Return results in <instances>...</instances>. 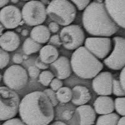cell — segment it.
<instances>
[{
    "instance_id": "7",
    "label": "cell",
    "mask_w": 125,
    "mask_h": 125,
    "mask_svg": "<svg viewBox=\"0 0 125 125\" xmlns=\"http://www.w3.org/2000/svg\"><path fill=\"white\" fill-rule=\"evenodd\" d=\"M60 37L64 48L74 50L80 48L84 43L85 34L80 26L70 24L61 30Z\"/></svg>"
},
{
    "instance_id": "29",
    "label": "cell",
    "mask_w": 125,
    "mask_h": 125,
    "mask_svg": "<svg viewBox=\"0 0 125 125\" xmlns=\"http://www.w3.org/2000/svg\"><path fill=\"white\" fill-rule=\"evenodd\" d=\"M75 4L78 10H84L91 3V0H70Z\"/></svg>"
},
{
    "instance_id": "20",
    "label": "cell",
    "mask_w": 125,
    "mask_h": 125,
    "mask_svg": "<svg viewBox=\"0 0 125 125\" xmlns=\"http://www.w3.org/2000/svg\"><path fill=\"white\" fill-rule=\"evenodd\" d=\"M59 52L55 47L49 44L42 47L40 51V58L47 64L53 63L58 59Z\"/></svg>"
},
{
    "instance_id": "18",
    "label": "cell",
    "mask_w": 125,
    "mask_h": 125,
    "mask_svg": "<svg viewBox=\"0 0 125 125\" xmlns=\"http://www.w3.org/2000/svg\"><path fill=\"white\" fill-rule=\"evenodd\" d=\"M91 94L86 87L78 85L73 88L71 101L75 105L86 104L91 100Z\"/></svg>"
},
{
    "instance_id": "5",
    "label": "cell",
    "mask_w": 125,
    "mask_h": 125,
    "mask_svg": "<svg viewBox=\"0 0 125 125\" xmlns=\"http://www.w3.org/2000/svg\"><path fill=\"white\" fill-rule=\"evenodd\" d=\"M20 99L15 91L0 86V121L14 118L19 111Z\"/></svg>"
},
{
    "instance_id": "37",
    "label": "cell",
    "mask_w": 125,
    "mask_h": 125,
    "mask_svg": "<svg viewBox=\"0 0 125 125\" xmlns=\"http://www.w3.org/2000/svg\"><path fill=\"white\" fill-rule=\"evenodd\" d=\"M23 56L21 55V54H14L13 57V61L14 63L17 64H20L21 63H22L23 61Z\"/></svg>"
},
{
    "instance_id": "23",
    "label": "cell",
    "mask_w": 125,
    "mask_h": 125,
    "mask_svg": "<svg viewBox=\"0 0 125 125\" xmlns=\"http://www.w3.org/2000/svg\"><path fill=\"white\" fill-rule=\"evenodd\" d=\"M57 99L61 103H66L72 98V90L69 87H61L56 93Z\"/></svg>"
},
{
    "instance_id": "2",
    "label": "cell",
    "mask_w": 125,
    "mask_h": 125,
    "mask_svg": "<svg viewBox=\"0 0 125 125\" xmlns=\"http://www.w3.org/2000/svg\"><path fill=\"white\" fill-rule=\"evenodd\" d=\"M82 21L86 32L97 37H110L119 30L107 11L104 4L93 1L84 10Z\"/></svg>"
},
{
    "instance_id": "33",
    "label": "cell",
    "mask_w": 125,
    "mask_h": 125,
    "mask_svg": "<svg viewBox=\"0 0 125 125\" xmlns=\"http://www.w3.org/2000/svg\"><path fill=\"white\" fill-rule=\"evenodd\" d=\"M50 43L53 45H55L56 46H60L62 44L61 39L58 34H54V35L51 36L49 40Z\"/></svg>"
},
{
    "instance_id": "44",
    "label": "cell",
    "mask_w": 125,
    "mask_h": 125,
    "mask_svg": "<svg viewBox=\"0 0 125 125\" xmlns=\"http://www.w3.org/2000/svg\"><path fill=\"white\" fill-rule=\"evenodd\" d=\"M1 79H2V75L0 73V82H1Z\"/></svg>"
},
{
    "instance_id": "39",
    "label": "cell",
    "mask_w": 125,
    "mask_h": 125,
    "mask_svg": "<svg viewBox=\"0 0 125 125\" xmlns=\"http://www.w3.org/2000/svg\"><path fill=\"white\" fill-rule=\"evenodd\" d=\"M117 125H125V116H123L122 118H119Z\"/></svg>"
},
{
    "instance_id": "1",
    "label": "cell",
    "mask_w": 125,
    "mask_h": 125,
    "mask_svg": "<svg viewBox=\"0 0 125 125\" xmlns=\"http://www.w3.org/2000/svg\"><path fill=\"white\" fill-rule=\"evenodd\" d=\"M19 115L27 125H48L54 119L53 106L46 94L34 91L20 101Z\"/></svg>"
},
{
    "instance_id": "27",
    "label": "cell",
    "mask_w": 125,
    "mask_h": 125,
    "mask_svg": "<svg viewBox=\"0 0 125 125\" xmlns=\"http://www.w3.org/2000/svg\"><path fill=\"white\" fill-rule=\"evenodd\" d=\"M10 62V54L7 51L0 48V70H3Z\"/></svg>"
},
{
    "instance_id": "14",
    "label": "cell",
    "mask_w": 125,
    "mask_h": 125,
    "mask_svg": "<svg viewBox=\"0 0 125 125\" xmlns=\"http://www.w3.org/2000/svg\"><path fill=\"white\" fill-rule=\"evenodd\" d=\"M51 71L58 79L64 80L71 74V63L65 56H60L55 61L50 64Z\"/></svg>"
},
{
    "instance_id": "3",
    "label": "cell",
    "mask_w": 125,
    "mask_h": 125,
    "mask_svg": "<svg viewBox=\"0 0 125 125\" xmlns=\"http://www.w3.org/2000/svg\"><path fill=\"white\" fill-rule=\"evenodd\" d=\"M73 71L83 79H92L103 69V64L84 46L75 50L71 58Z\"/></svg>"
},
{
    "instance_id": "34",
    "label": "cell",
    "mask_w": 125,
    "mask_h": 125,
    "mask_svg": "<svg viewBox=\"0 0 125 125\" xmlns=\"http://www.w3.org/2000/svg\"><path fill=\"white\" fill-rule=\"evenodd\" d=\"M35 66L37 67L40 70H46L48 68V64H46L44 62L41 61V59L40 58V57L37 58L35 60Z\"/></svg>"
},
{
    "instance_id": "38",
    "label": "cell",
    "mask_w": 125,
    "mask_h": 125,
    "mask_svg": "<svg viewBox=\"0 0 125 125\" xmlns=\"http://www.w3.org/2000/svg\"><path fill=\"white\" fill-rule=\"evenodd\" d=\"M10 0H0V8L4 7L10 2Z\"/></svg>"
},
{
    "instance_id": "24",
    "label": "cell",
    "mask_w": 125,
    "mask_h": 125,
    "mask_svg": "<svg viewBox=\"0 0 125 125\" xmlns=\"http://www.w3.org/2000/svg\"><path fill=\"white\" fill-rule=\"evenodd\" d=\"M38 78L39 83L44 86H48L50 84L51 81L54 79V75L51 71H44L40 73Z\"/></svg>"
},
{
    "instance_id": "16",
    "label": "cell",
    "mask_w": 125,
    "mask_h": 125,
    "mask_svg": "<svg viewBox=\"0 0 125 125\" xmlns=\"http://www.w3.org/2000/svg\"><path fill=\"white\" fill-rule=\"evenodd\" d=\"M94 109L98 115L111 113L115 110V101L108 96H100L96 98L93 104Z\"/></svg>"
},
{
    "instance_id": "32",
    "label": "cell",
    "mask_w": 125,
    "mask_h": 125,
    "mask_svg": "<svg viewBox=\"0 0 125 125\" xmlns=\"http://www.w3.org/2000/svg\"><path fill=\"white\" fill-rule=\"evenodd\" d=\"M1 125H27L24 123L21 119L19 118H13L6 120L4 123H3Z\"/></svg>"
},
{
    "instance_id": "41",
    "label": "cell",
    "mask_w": 125,
    "mask_h": 125,
    "mask_svg": "<svg viewBox=\"0 0 125 125\" xmlns=\"http://www.w3.org/2000/svg\"><path fill=\"white\" fill-rule=\"evenodd\" d=\"M4 29H5V28L4 27V26L0 23V36H1L3 34V32L4 30Z\"/></svg>"
},
{
    "instance_id": "25",
    "label": "cell",
    "mask_w": 125,
    "mask_h": 125,
    "mask_svg": "<svg viewBox=\"0 0 125 125\" xmlns=\"http://www.w3.org/2000/svg\"><path fill=\"white\" fill-rule=\"evenodd\" d=\"M115 109L119 115L125 116V96L116 98L115 100Z\"/></svg>"
},
{
    "instance_id": "17",
    "label": "cell",
    "mask_w": 125,
    "mask_h": 125,
    "mask_svg": "<svg viewBox=\"0 0 125 125\" xmlns=\"http://www.w3.org/2000/svg\"><path fill=\"white\" fill-rule=\"evenodd\" d=\"M76 113L80 117V125H92L94 123L96 113L91 106L88 104L79 106L76 109Z\"/></svg>"
},
{
    "instance_id": "8",
    "label": "cell",
    "mask_w": 125,
    "mask_h": 125,
    "mask_svg": "<svg viewBox=\"0 0 125 125\" xmlns=\"http://www.w3.org/2000/svg\"><path fill=\"white\" fill-rule=\"evenodd\" d=\"M28 80L27 72L24 68L18 64L8 68L3 74L5 85L14 91L23 89L27 84Z\"/></svg>"
},
{
    "instance_id": "10",
    "label": "cell",
    "mask_w": 125,
    "mask_h": 125,
    "mask_svg": "<svg viewBox=\"0 0 125 125\" xmlns=\"http://www.w3.org/2000/svg\"><path fill=\"white\" fill-rule=\"evenodd\" d=\"M84 47L98 59H105L112 50V40L108 37L87 38Z\"/></svg>"
},
{
    "instance_id": "9",
    "label": "cell",
    "mask_w": 125,
    "mask_h": 125,
    "mask_svg": "<svg viewBox=\"0 0 125 125\" xmlns=\"http://www.w3.org/2000/svg\"><path fill=\"white\" fill-rule=\"evenodd\" d=\"M114 48L112 52L103 62L109 69L113 70H122L125 66V38L115 36L113 38Z\"/></svg>"
},
{
    "instance_id": "11",
    "label": "cell",
    "mask_w": 125,
    "mask_h": 125,
    "mask_svg": "<svg viewBox=\"0 0 125 125\" xmlns=\"http://www.w3.org/2000/svg\"><path fill=\"white\" fill-rule=\"evenodd\" d=\"M22 21V14L20 9L15 6L9 5L0 11V23L6 29H14Z\"/></svg>"
},
{
    "instance_id": "12",
    "label": "cell",
    "mask_w": 125,
    "mask_h": 125,
    "mask_svg": "<svg viewBox=\"0 0 125 125\" xmlns=\"http://www.w3.org/2000/svg\"><path fill=\"white\" fill-rule=\"evenodd\" d=\"M104 4L116 24L125 29V0H104Z\"/></svg>"
},
{
    "instance_id": "28",
    "label": "cell",
    "mask_w": 125,
    "mask_h": 125,
    "mask_svg": "<svg viewBox=\"0 0 125 125\" xmlns=\"http://www.w3.org/2000/svg\"><path fill=\"white\" fill-rule=\"evenodd\" d=\"M43 92L48 96L49 100L50 101L51 103L52 104L53 106H56L58 103V100L57 99L56 94V93L54 92V91H53L52 89L48 88V89H46L45 90H44Z\"/></svg>"
},
{
    "instance_id": "26",
    "label": "cell",
    "mask_w": 125,
    "mask_h": 125,
    "mask_svg": "<svg viewBox=\"0 0 125 125\" xmlns=\"http://www.w3.org/2000/svg\"><path fill=\"white\" fill-rule=\"evenodd\" d=\"M112 93L118 97L125 96V91L120 83V81L115 78H113V80Z\"/></svg>"
},
{
    "instance_id": "13",
    "label": "cell",
    "mask_w": 125,
    "mask_h": 125,
    "mask_svg": "<svg viewBox=\"0 0 125 125\" xmlns=\"http://www.w3.org/2000/svg\"><path fill=\"white\" fill-rule=\"evenodd\" d=\"M113 80L112 74L109 71L100 73L93 78V89L98 95H111L112 94Z\"/></svg>"
},
{
    "instance_id": "40",
    "label": "cell",
    "mask_w": 125,
    "mask_h": 125,
    "mask_svg": "<svg viewBox=\"0 0 125 125\" xmlns=\"http://www.w3.org/2000/svg\"><path fill=\"white\" fill-rule=\"evenodd\" d=\"M50 125H67L65 123H63L62 121H55V122L53 123H51Z\"/></svg>"
},
{
    "instance_id": "36",
    "label": "cell",
    "mask_w": 125,
    "mask_h": 125,
    "mask_svg": "<svg viewBox=\"0 0 125 125\" xmlns=\"http://www.w3.org/2000/svg\"><path fill=\"white\" fill-rule=\"evenodd\" d=\"M119 81L125 91V66L121 70L119 74Z\"/></svg>"
},
{
    "instance_id": "15",
    "label": "cell",
    "mask_w": 125,
    "mask_h": 125,
    "mask_svg": "<svg viewBox=\"0 0 125 125\" xmlns=\"http://www.w3.org/2000/svg\"><path fill=\"white\" fill-rule=\"evenodd\" d=\"M20 44V36L14 31H6L0 37V47L7 52L15 51Z\"/></svg>"
},
{
    "instance_id": "43",
    "label": "cell",
    "mask_w": 125,
    "mask_h": 125,
    "mask_svg": "<svg viewBox=\"0 0 125 125\" xmlns=\"http://www.w3.org/2000/svg\"><path fill=\"white\" fill-rule=\"evenodd\" d=\"M11 1L13 2V3H16L18 1V0H11Z\"/></svg>"
},
{
    "instance_id": "21",
    "label": "cell",
    "mask_w": 125,
    "mask_h": 125,
    "mask_svg": "<svg viewBox=\"0 0 125 125\" xmlns=\"http://www.w3.org/2000/svg\"><path fill=\"white\" fill-rule=\"evenodd\" d=\"M42 48L41 44L36 42L31 38H28L25 40L23 45V50L26 55H30L37 53Z\"/></svg>"
},
{
    "instance_id": "35",
    "label": "cell",
    "mask_w": 125,
    "mask_h": 125,
    "mask_svg": "<svg viewBox=\"0 0 125 125\" xmlns=\"http://www.w3.org/2000/svg\"><path fill=\"white\" fill-rule=\"evenodd\" d=\"M48 29L50 32L53 33H57L59 31V30H60V26L56 22H51V23L49 24Z\"/></svg>"
},
{
    "instance_id": "6",
    "label": "cell",
    "mask_w": 125,
    "mask_h": 125,
    "mask_svg": "<svg viewBox=\"0 0 125 125\" xmlns=\"http://www.w3.org/2000/svg\"><path fill=\"white\" fill-rule=\"evenodd\" d=\"M22 19L28 26H36L44 23L47 16L46 8L42 2L31 0L26 3L21 11Z\"/></svg>"
},
{
    "instance_id": "45",
    "label": "cell",
    "mask_w": 125,
    "mask_h": 125,
    "mask_svg": "<svg viewBox=\"0 0 125 125\" xmlns=\"http://www.w3.org/2000/svg\"><path fill=\"white\" fill-rule=\"evenodd\" d=\"M21 1H31V0H21Z\"/></svg>"
},
{
    "instance_id": "42",
    "label": "cell",
    "mask_w": 125,
    "mask_h": 125,
    "mask_svg": "<svg viewBox=\"0 0 125 125\" xmlns=\"http://www.w3.org/2000/svg\"><path fill=\"white\" fill-rule=\"evenodd\" d=\"M28 34V31L26 30H23V31H21V34L23 36H27Z\"/></svg>"
},
{
    "instance_id": "22",
    "label": "cell",
    "mask_w": 125,
    "mask_h": 125,
    "mask_svg": "<svg viewBox=\"0 0 125 125\" xmlns=\"http://www.w3.org/2000/svg\"><path fill=\"white\" fill-rule=\"evenodd\" d=\"M119 118L118 114L114 113L103 115L98 117L96 125H117Z\"/></svg>"
},
{
    "instance_id": "4",
    "label": "cell",
    "mask_w": 125,
    "mask_h": 125,
    "mask_svg": "<svg viewBox=\"0 0 125 125\" xmlns=\"http://www.w3.org/2000/svg\"><path fill=\"white\" fill-rule=\"evenodd\" d=\"M46 13L53 21L66 26L74 21L77 10L69 0H51L46 8Z\"/></svg>"
},
{
    "instance_id": "31",
    "label": "cell",
    "mask_w": 125,
    "mask_h": 125,
    "mask_svg": "<svg viewBox=\"0 0 125 125\" xmlns=\"http://www.w3.org/2000/svg\"><path fill=\"white\" fill-rule=\"evenodd\" d=\"M62 81L60 79H58V78H54L52 81H51V83H50V87H51V89L53 90L54 91H57L59 89L62 87Z\"/></svg>"
},
{
    "instance_id": "19",
    "label": "cell",
    "mask_w": 125,
    "mask_h": 125,
    "mask_svg": "<svg viewBox=\"0 0 125 125\" xmlns=\"http://www.w3.org/2000/svg\"><path fill=\"white\" fill-rule=\"evenodd\" d=\"M50 37L51 33L48 28L42 24L34 26L30 33V38L40 44H45Z\"/></svg>"
},
{
    "instance_id": "30",
    "label": "cell",
    "mask_w": 125,
    "mask_h": 125,
    "mask_svg": "<svg viewBox=\"0 0 125 125\" xmlns=\"http://www.w3.org/2000/svg\"><path fill=\"white\" fill-rule=\"evenodd\" d=\"M28 74L30 78L33 79H36L39 77L40 74V70L38 69L36 66H31L28 68Z\"/></svg>"
}]
</instances>
